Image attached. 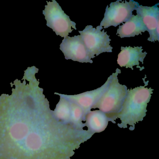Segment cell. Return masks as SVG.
<instances>
[{"mask_svg":"<svg viewBox=\"0 0 159 159\" xmlns=\"http://www.w3.org/2000/svg\"><path fill=\"white\" fill-rule=\"evenodd\" d=\"M143 49L140 47H121V52L118 55L117 63L120 66L130 68L134 70L133 66H139V61L143 64L147 53L142 52Z\"/></svg>","mask_w":159,"mask_h":159,"instance_id":"obj_9","label":"cell"},{"mask_svg":"<svg viewBox=\"0 0 159 159\" xmlns=\"http://www.w3.org/2000/svg\"><path fill=\"white\" fill-rule=\"evenodd\" d=\"M60 49L66 60H72L81 63H93L91 55L86 49L80 35L64 38L60 44Z\"/></svg>","mask_w":159,"mask_h":159,"instance_id":"obj_6","label":"cell"},{"mask_svg":"<svg viewBox=\"0 0 159 159\" xmlns=\"http://www.w3.org/2000/svg\"><path fill=\"white\" fill-rule=\"evenodd\" d=\"M111 79V75L108 78L106 82L102 86L93 91H88L74 95H68L61 94L60 95L69 101L77 104L81 108L83 111L85 120L86 115L91 111L93 107L95 105L107 89Z\"/></svg>","mask_w":159,"mask_h":159,"instance_id":"obj_7","label":"cell"},{"mask_svg":"<svg viewBox=\"0 0 159 159\" xmlns=\"http://www.w3.org/2000/svg\"><path fill=\"white\" fill-rule=\"evenodd\" d=\"M47 3L43 14L47 21V26L52 29L57 36L65 38L72 32L71 28L77 30L76 23L70 20L55 0L47 2Z\"/></svg>","mask_w":159,"mask_h":159,"instance_id":"obj_3","label":"cell"},{"mask_svg":"<svg viewBox=\"0 0 159 159\" xmlns=\"http://www.w3.org/2000/svg\"><path fill=\"white\" fill-rule=\"evenodd\" d=\"M109 121L105 113L100 110H95L91 111L86 115L84 123L87 130L94 134L105 131Z\"/></svg>","mask_w":159,"mask_h":159,"instance_id":"obj_11","label":"cell"},{"mask_svg":"<svg viewBox=\"0 0 159 159\" xmlns=\"http://www.w3.org/2000/svg\"><path fill=\"white\" fill-rule=\"evenodd\" d=\"M153 89L140 86L127 90V95L120 112L116 115V120L119 119L120 128L134 130L135 125L142 121L146 116L147 107L152 94Z\"/></svg>","mask_w":159,"mask_h":159,"instance_id":"obj_1","label":"cell"},{"mask_svg":"<svg viewBox=\"0 0 159 159\" xmlns=\"http://www.w3.org/2000/svg\"><path fill=\"white\" fill-rule=\"evenodd\" d=\"M55 94L60 96V101L57 105L55 110L56 116L61 121L66 123L71 124L70 122L71 112L70 102L61 96L60 94L57 93Z\"/></svg>","mask_w":159,"mask_h":159,"instance_id":"obj_12","label":"cell"},{"mask_svg":"<svg viewBox=\"0 0 159 159\" xmlns=\"http://www.w3.org/2000/svg\"><path fill=\"white\" fill-rule=\"evenodd\" d=\"M99 26L96 28L87 25L82 31H79L83 42L87 50L93 56H98L104 52H112L110 36Z\"/></svg>","mask_w":159,"mask_h":159,"instance_id":"obj_5","label":"cell"},{"mask_svg":"<svg viewBox=\"0 0 159 159\" xmlns=\"http://www.w3.org/2000/svg\"><path fill=\"white\" fill-rule=\"evenodd\" d=\"M70 123L76 128L83 130L85 127V123H83V121H85L83 111L77 104L71 102H70Z\"/></svg>","mask_w":159,"mask_h":159,"instance_id":"obj_13","label":"cell"},{"mask_svg":"<svg viewBox=\"0 0 159 159\" xmlns=\"http://www.w3.org/2000/svg\"><path fill=\"white\" fill-rule=\"evenodd\" d=\"M147 30L141 17L138 15H132L129 20L119 26L117 35L121 39L131 38L141 35L142 32H145Z\"/></svg>","mask_w":159,"mask_h":159,"instance_id":"obj_10","label":"cell"},{"mask_svg":"<svg viewBox=\"0 0 159 159\" xmlns=\"http://www.w3.org/2000/svg\"><path fill=\"white\" fill-rule=\"evenodd\" d=\"M136 2L131 0L122 2L118 0L107 6L104 17L99 26L100 28H108L110 26H118L129 20L133 15V12L139 5Z\"/></svg>","mask_w":159,"mask_h":159,"instance_id":"obj_4","label":"cell"},{"mask_svg":"<svg viewBox=\"0 0 159 159\" xmlns=\"http://www.w3.org/2000/svg\"><path fill=\"white\" fill-rule=\"evenodd\" d=\"M120 70L112 73L108 87L92 109L98 108L106 114L110 121L116 124L117 114L120 112L127 95V87L119 82L118 76Z\"/></svg>","mask_w":159,"mask_h":159,"instance_id":"obj_2","label":"cell"},{"mask_svg":"<svg viewBox=\"0 0 159 159\" xmlns=\"http://www.w3.org/2000/svg\"><path fill=\"white\" fill-rule=\"evenodd\" d=\"M159 4L152 7L139 5L135 10L137 15L141 17L143 24L149 34L148 41L154 42L159 41Z\"/></svg>","mask_w":159,"mask_h":159,"instance_id":"obj_8","label":"cell"}]
</instances>
